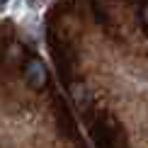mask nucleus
I'll return each mask as SVG.
<instances>
[{
    "label": "nucleus",
    "mask_w": 148,
    "mask_h": 148,
    "mask_svg": "<svg viewBox=\"0 0 148 148\" xmlns=\"http://www.w3.org/2000/svg\"><path fill=\"white\" fill-rule=\"evenodd\" d=\"M27 80L32 88H41L46 83V68L41 66V61H29L27 66Z\"/></svg>",
    "instance_id": "nucleus-1"
},
{
    "label": "nucleus",
    "mask_w": 148,
    "mask_h": 148,
    "mask_svg": "<svg viewBox=\"0 0 148 148\" xmlns=\"http://www.w3.org/2000/svg\"><path fill=\"white\" fill-rule=\"evenodd\" d=\"M8 3H10V0H0V12H5V10H8Z\"/></svg>",
    "instance_id": "nucleus-2"
},
{
    "label": "nucleus",
    "mask_w": 148,
    "mask_h": 148,
    "mask_svg": "<svg viewBox=\"0 0 148 148\" xmlns=\"http://www.w3.org/2000/svg\"><path fill=\"white\" fill-rule=\"evenodd\" d=\"M143 22H146V27H148V5H146V10H143Z\"/></svg>",
    "instance_id": "nucleus-3"
},
{
    "label": "nucleus",
    "mask_w": 148,
    "mask_h": 148,
    "mask_svg": "<svg viewBox=\"0 0 148 148\" xmlns=\"http://www.w3.org/2000/svg\"><path fill=\"white\" fill-rule=\"evenodd\" d=\"M41 3H46V0H29V5H34V8H36V5H41Z\"/></svg>",
    "instance_id": "nucleus-4"
}]
</instances>
